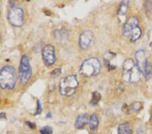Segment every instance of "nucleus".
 Instances as JSON below:
<instances>
[{
	"instance_id": "1",
	"label": "nucleus",
	"mask_w": 152,
	"mask_h": 134,
	"mask_svg": "<svg viewBox=\"0 0 152 134\" xmlns=\"http://www.w3.org/2000/svg\"><path fill=\"white\" fill-rule=\"evenodd\" d=\"M142 72L132 59L124 61L122 68V78L128 83H137L141 80Z\"/></svg>"
},
{
	"instance_id": "2",
	"label": "nucleus",
	"mask_w": 152,
	"mask_h": 134,
	"mask_svg": "<svg viewBox=\"0 0 152 134\" xmlns=\"http://www.w3.org/2000/svg\"><path fill=\"white\" fill-rule=\"evenodd\" d=\"M16 83L15 69L11 66H6L0 70V87L12 89Z\"/></svg>"
},
{
	"instance_id": "3",
	"label": "nucleus",
	"mask_w": 152,
	"mask_h": 134,
	"mask_svg": "<svg viewBox=\"0 0 152 134\" xmlns=\"http://www.w3.org/2000/svg\"><path fill=\"white\" fill-rule=\"evenodd\" d=\"M124 35L134 42L140 38L142 31L139 26V20L136 16H132L126 21L123 26Z\"/></svg>"
},
{
	"instance_id": "4",
	"label": "nucleus",
	"mask_w": 152,
	"mask_h": 134,
	"mask_svg": "<svg viewBox=\"0 0 152 134\" xmlns=\"http://www.w3.org/2000/svg\"><path fill=\"white\" fill-rule=\"evenodd\" d=\"M101 70V63L96 58H90L85 60L80 67V72L87 77H95Z\"/></svg>"
},
{
	"instance_id": "5",
	"label": "nucleus",
	"mask_w": 152,
	"mask_h": 134,
	"mask_svg": "<svg viewBox=\"0 0 152 134\" xmlns=\"http://www.w3.org/2000/svg\"><path fill=\"white\" fill-rule=\"evenodd\" d=\"M78 85L77 77L75 75H68L61 79L60 82V92L63 96H72L75 93Z\"/></svg>"
},
{
	"instance_id": "6",
	"label": "nucleus",
	"mask_w": 152,
	"mask_h": 134,
	"mask_svg": "<svg viewBox=\"0 0 152 134\" xmlns=\"http://www.w3.org/2000/svg\"><path fill=\"white\" fill-rule=\"evenodd\" d=\"M32 69L29 60L26 55L22 56L19 67V77L22 84H26L30 80Z\"/></svg>"
},
{
	"instance_id": "7",
	"label": "nucleus",
	"mask_w": 152,
	"mask_h": 134,
	"mask_svg": "<svg viewBox=\"0 0 152 134\" xmlns=\"http://www.w3.org/2000/svg\"><path fill=\"white\" fill-rule=\"evenodd\" d=\"M8 18L10 23L14 26H21L24 24V12L19 7L13 6L9 11Z\"/></svg>"
},
{
	"instance_id": "8",
	"label": "nucleus",
	"mask_w": 152,
	"mask_h": 134,
	"mask_svg": "<svg viewBox=\"0 0 152 134\" xmlns=\"http://www.w3.org/2000/svg\"><path fill=\"white\" fill-rule=\"evenodd\" d=\"M43 62L47 66L52 65L56 61V53L54 48L51 45H47L42 50Z\"/></svg>"
},
{
	"instance_id": "9",
	"label": "nucleus",
	"mask_w": 152,
	"mask_h": 134,
	"mask_svg": "<svg viewBox=\"0 0 152 134\" xmlns=\"http://www.w3.org/2000/svg\"><path fill=\"white\" fill-rule=\"evenodd\" d=\"M136 59V64L139 70H141L142 74H144L145 70L148 66V59H147L145 53L143 50H137L134 54Z\"/></svg>"
},
{
	"instance_id": "10",
	"label": "nucleus",
	"mask_w": 152,
	"mask_h": 134,
	"mask_svg": "<svg viewBox=\"0 0 152 134\" xmlns=\"http://www.w3.org/2000/svg\"><path fill=\"white\" fill-rule=\"evenodd\" d=\"M94 40V35L90 31H85L81 33L79 38V45L83 50H87L90 47Z\"/></svg>"
},
{
	"instance_id": "11",
	"label": "nucleus",
	"mask_w": 152,
	"mask_h": 134,
	"mask_svg": "<svg viewBox=\"0 0 152 134\" xmlns=\"http://www.w3.org/2000/svg\"><path fill=\"white\" fill-rule=\"evenodd\" d=\"M88 123V115L87 114H80L75 122V127L77 129H81Z\"/></svg>"
},
{
	"instance_id": "12",
	"label": "nucleus",
	"mask_w": 152,
	"mask_h": 134,
	"mask_svg": "<svg viewBox=\"0 0 152 134\" xmlns=\"http://www.w3.org/2000/svg\"><path fill=\"white\" fill-rule=\"evenodd\" d=\"M133 129L131 125L128 123L121 124L118 128V134H132Z\"/></svg>"
},
{
	"instance_id": "13",
	"label": "nucleus",
	"mask_w": 152,
	"mask_h": 134,
	"mask_svg": "<svg viewBox=\"0 0 152 134\" xmlns=\"http://www.w3.org/2000/svg\"><path fill=\"white\" fill-rule=\"evenodd\" d=\"M54 37L56 40L60 41H64L68 40L69 35L68 32L65 29H61V30L56 31L54 32Z\"/></svg>"
},
{
	"instance_id": "14",
	"label": "nucleus",
	"mask_w": 152,
	"mask_h": 134,
	"mask_svg": "<svg viewBox=\"0 0 152 134\" xmlns=\"http://www.w3.org/2000/svg\"><path fill=\"white\" fill-rule=\"evenodd\" d=\"M98 124H99V121H98V118L96 114H92L91 116L90 119H89V126L91 130L92 131H95L97 130Z\"/></svg>"
},
{
	"instance_id": "15",
	"label": "nucleus",
	"mask_w": 152,
	"mask_h": 134,
	"mask_svg": "<svg viewBox=\"0 0 152 134\" xmlns=\"http://www.w3.org/2000/svg\"><path fill=\"white\" fill-rule=\"evenodd\" d=\"M101 97H102V96L99 92H94V93H93L92 99L90 102V104L93 106L97 105V104L99 103L100 100H101Z\"/></svg>"
},
{
	"instance_id": "16",
	"label": "nucleus",
	"mask_w": 152,
	"mask_h": 134,
	"mask_svg": "<svg viewBox=\"0 0 152 134\" xmlns=\"http://www.w3.org/2000/svg\"><path fill=\"white\" fill-rule=\"evenodd\" d=\"M143 75H145V79L147 80L149 79L152 77V65L151 64H149V63H148Z\"/></svg>"
},
{
	"instance_id": "17",
	"label": "nucleus",
	"mask_w": 152,
	"mask_h": 134,
	"mask_svg": "<svg viewBox=\"0 0 152 134\" xmlns=\"http://www.w3.org/2000/svg\"><path fill=\"white\" fill-rule=\"evenodd\" d=\"M127 9H128V5H127L126 2H122L121 6H120L118 12L119 14H121V15H124V14L126 13Z\"/></svg>"
},
{
	"instance_id": "18",
	"label": "nucleus",
	"mask_w": 152,
	"mask_h": 134,
	"mask_svg": "<svg viewBox=\"0 0 152 134\" xmlns=\"http://www.w3.org/2000/svg\"><path fill=\"white\" fill-rule=\"evenodd\" d=\"M41 134H51L52 133V129L50 126H45L40 130Z\"/></svg>"
},
{
	"instance_id": "19",
	"label": "nucleus",
	"mask_w": 152,
	"mask_h": 134,
	"mask_svg": "<svg viewBox=\"0 0 152 134\" xmlns=\"http://www.w3.org/2000/svg\"><path fill=\"white\" fill-rule=\"evenodd\" d=\"M141 104L139 102H134V103L132 104L131 106V109L133 111H139V109H141Z\"/></svg>"
},
{
	"instance_id": "20",
	"label": "nucleus",
	"mask_w": 152,
	"mask_h": 134,
	"mask_svg": "<svg viewBox=\"0 0 152 134\" xmlns=\"http://www.w3.org/2000/svg\"><path fill=\"white\" fill-rule=\"evenodd\" d=\"M60 74H61V69H56L55 70H53L52 72L51 73V76H53V77H57Z\"/></svg>"
},
{
	"instance_id": "21",
	"label": "nucleus",
	"mask_w": 152,
	"mask_h": 134,
	"mask_svg": "<svg viewBox=\"0 0 152 134\" xmlns=\"http://www.w3.org/2000/svg\"><path fill=\"white\" fill-rule=\"evenodd\" d=\"M41 111H42V108H41V105L40 102L38 100V102H37V112L35 113V115H37V114H41Z\"/></svg>"
},
{
	"instance_id": "22",
	"label": "nucleus",
	"mask_w": 152,
	"mask_h": 134,
	"mask_svg": "<svg viewBox=\"0 0 152 134\" xmlns=\"http://www.w3.org/2000/svg\"><path fill=\"white\" fill-rule=\"evenodd\" d=\"M26 124H27L28 125V127H30L31 128H35V124H33V123H31V122H26Z\"/></svg>"
},
{
	"instance_id": "23",
	"label": "nucleus",
	"mask_w": 152,
	"mask_h": 134,
	"mask_svg": "<svg viewBox=\"0 0 152 134\" xmlns=\"http://www.w3.org/2000/svg\"><path fill=\"white\" fill-rule=\"evenodd\" d=\"M137 134H145V133L142 130H139L138 132H137Z\"/></svg>"
}]
</instances>
